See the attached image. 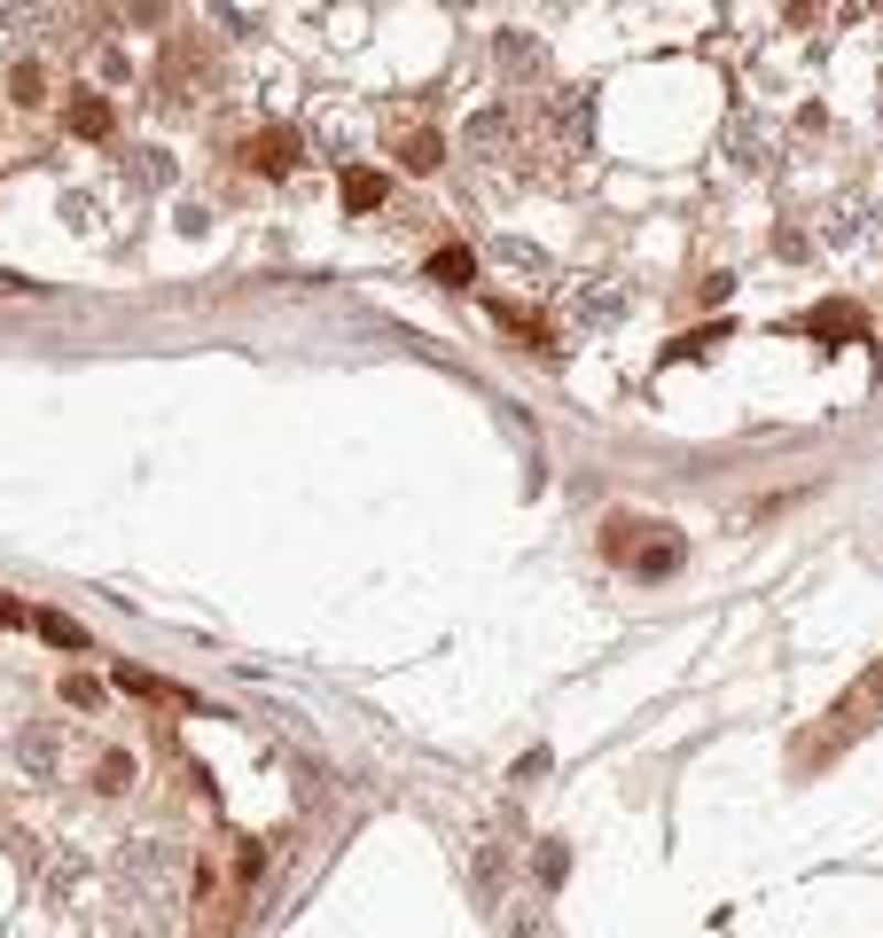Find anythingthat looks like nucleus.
I'll return each instance as SVG.
<instances>
[{"instance_id": "f257e3e1", "label": "nucleus", "mask_w": 883, "mask_h": 938, "mask_svg": "<svg viewBox=\"0 0 883 938\" xmlns=\"http://www.w3.org/2000/svg\"><path fill=\"white\" fill-rule=\"evenodd\" d=\"M875 720H883V657H875V665H868V672L852 680V689H844V697H837V704L821 712V727H814V735L798 743V766H814V758L829 766V758H837L844 743H860V735H868Z\"/></svg>"}, {"instance_id": "f03ea898", "label": "nucleus", "mask_w": 883, "mask_h": 938, "mask_svg": "<svg viewBox=\"0 0 883 938\" xmlns=\"http://www.w3.org/2000/svg\"><path fill=\"white\" fill-rule=\"evenodd\" d=\"M243 164H250V173H267V181H282L290 164H298V133H282V126L250 133V141H243Z\"/></svg>"}, {"instance_id": "7ed1b4c3", "label": "nucleus", "mask_w": 883, "mask_h": 938, "mask_svg": "<svg viewBox=\"0 0 883 938\" xmlns=\"http://www.w3.org/2000/svg\"><path fill=\"white\" fill-rule=\"evenodd\" d=\"M430 282H438V290H470V282H477V250H470V242H438V250H430Z\"/></svg>"}, {"instance_id": "20e7f679", "label": "nucleus", "mask_w": 883, "mask_h": 938, "mask_svg": "<svg viewBox=\"0 0 883 938\" xmlns=\"http://www.w3.org/2000/svg\"><path fill=\"white\" fill-rule=\"evenodd\" d=\"M336 196H344V212H376L384 204V173H376V164H352Z\"/></svg>"}, {"instance_id": "39448f33", "label": "nucleus", "mask_w": 883, "mask_h": 938, "mask_svg": "<svg viewBox=\"0 0 883 938\" xmlns=\"http://www.w3.org/2000/svg\"><path fill=\"white\" fill-rule=\"evenodd\" d=\"M126 697H157V704H189V689H172V680H157V672H141V665H118L110 672Z\"/></svg>"}, {"instance_id": "423d86ee", "label": "nucleus", "mask_w": 883, "mask_h": 938, "mask_svg": "<svg viewBox=\"0 0 883 938\" xmlns=\"http://www.w3.org/2000/svg\"><path fill=\"white\" fill-rule=\"evenodd\" d=\"M493 321H500V328H516V336H524V345H532V353H556V328H548L540 313H516V305H493Z\"/></svg>"}, {"instance_id": "0eeeda50", "label": "nucleus", "mask_w": 883, "mask_h": 938, "mask_svg": "<svg viewBox=\"0 0 883 938\" xmlns=\"http://www.w3.org/2000/svg\"><path fill=\"white\" fill-rule=\"evenodd\" d=\"M399 164H407V173H438V164H446V141L422 126V133H407V141H399Z\"/></svg>"}, {"instance_id": "6e6552de", "label": "nucleus", "mask_w": 883, "mask_h": 938, "mask_svg": "<svg viewBox=\"0 0 883 938\" xmlns=\"http://www.w3.org/2000/svg\"><path fill=\"white\" fill-rule=\"evenodd\" d=\"M642 532H649V525H634V517H610V525H602V556H610V563H634Z\"/></svg>"}, {"instance_id": "1a4fd4ad", "label": "nucleus", "mask_w": 883, "mask_h": 938, "mask_svg": "<svg viewBox=\"0 0 883 938\" xmlns=\"http://www.w3.org/2000/svg\"><path fill=\"white\" fill-rule=\"evenodd\" d=\"M71 133L103 141V133H110V103H103V95H78V103H71Z\"/></svg>"}, {"instance_id": "9d476101", "label": "nucleus", "mask_w": 883, "mask_h": 938, "mask_svg": "<svg viewBox=\"0 0 883 938\" xmlns=\"http://www.w3.org/2000/svg\"><path fill=\"white\" fill-rule=\"evenodd\" d=\"M133 783H141V766H133L126 751H110V758L95 766V790H103V798H118V790H133Z\"/></svg>"}, {"instance_id": "9b49d317", "label": "nucleus", "mask_w": 883, "mask_h": 938, "mask_svg": "<svg viewBox=\"0 0 883 938\" xmlns=\"http://www.w3.org/2000/svg\"><path fill=\"white\" fill-rule=\"evenodd\" d=\"M462 141H470V149H500V141H508V110H477Z\"/></svg>"}, {"instance_id": "f8f14e48", "label": "nucleus", "mask_w": 883, "mask_h": 938, "mask_svg": "<svg viewBox=\"0 0 883 938\" xmlns=\"http://www.w3.org/2000/svg\"><path fill=\"white\" fill-rule=\"evenodd\" d=\"M40 634H47L55 649H86V626H78V618H63V611H40Z\"/></svg>"}, {"instance_id": "ddd939ff", "label": "nucleus", "mask_w": 883, "mask_h": 938, "mask_svg": "<svg viewBox=\"0 0 883 938\" xmlns=\"http://www.w3.org/2000/svg\"><path fill=\"white\" fill-rule=\"evenodd\" d=\"M40 87H47V78H40V63H17V71H9V95H17L24 110H32V103H47Z\"/></svg>"}, {"instance_id": "4468645a", "label": "nucleus", "mask_w": 883, "mask_h": 938, "mask_svg": "<svg viewBox=\"0 0 883 938\" xmlns=\"http://www.w3.org/2000/svg\"><path fill=\"white\" fill-rule=\"evenodd\" d=\"M63 704L95 712V704H103V680H86V672H63Z\"/></svg>"}, {"instance_id": "2eb2a0df", "label": "nucleus", "mask_w": 883, "mask_h": 938, "mask_svg": "<svg viewBox=\"0 0 883 938\" xmlns=\"http://www.w3.org/2000/svg\"><path fill=\"white\" fill-rule=\"evenodd\" d=\"M720 336H728V328H696V336H672V353H665V360H688V353H712Z\"/></svg>"}, {"instance_id": "dca6fc26", "label": "nucleus", "mask_w": 883, "mask_h": 938, "mask_svg": "<svg viewBox=\"0 0 883 938\" xmlns=\"http://www.w3.org/2000/svg\"><path fill=\"white\" fill-rule=\"evenodd\" d=\"M258 869H267V844H243V852H235V892H243Z\"/></svg>"}, {"instance_id": "f3484780", "label": "nucleus", "mask_w": 883, "mask_h": 938, "mask_svg": "<svg viewBox=\"0 0 883 938\" xmlns=\"http://www.w3.org/2000/svg\"><path fill=\"white\" fill-rule=\"evenodd\" d=\"M852 328H860V321H852L844 305H837V313H814V336H852Z\"/></svg>"}, {"instance_id": "a211bd4d", "label": "nucleus", "mask_w": 883, "mask_h": 938, "mask_svg": "<svg viewBox=\"0 0 883 938\" xmlns=\"http://www.w3.org/2000/svg\"><path fill=\"white\" fill-rule=\"evenodd\" d=\"M563 869H571V852H563V844H548V852H540V876H548V884H563Z\"/></svg>"}, {"instance_id": "6ab92c4d", "label": "nucleus", "mask_w": 883, "mask_h": 938, "mask_svg": "<svg viewBox=\"0 0 883 938\" xmlns=\"http://www.w3.org/2000/svg\"><path fill=\"white\" fill-rule=\"evenodd\" d=\"M9 626H24V603H17V594H0V634H9Z\"/></svg>"}, {"instance_id": "aec40b11", "label": "nucleus", "mask_w": 883, "mask_h": 938, "mask_svg": "<svg viewBox=\"0 0 883 938\" xmlns=\"http://www.w3.org/2000/svg\"><path fill=\"white\" fill-rule=\"evenodd\" d=\"M782 9H789V24H806V17H814V0H782Z\"/></svg>"}]
</instances>
